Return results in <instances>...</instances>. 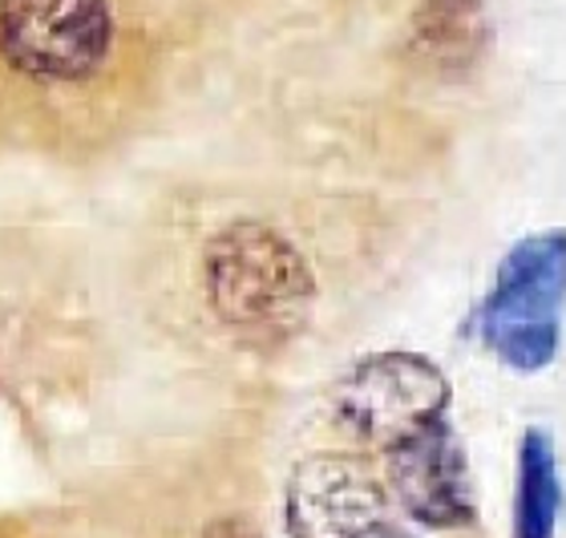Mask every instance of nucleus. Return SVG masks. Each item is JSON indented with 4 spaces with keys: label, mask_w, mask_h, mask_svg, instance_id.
I'll return each mask as SVG.
<instances>
[{
    "label": "nucleus",
    "mask_w": 566,
    "mask_h": 538,
    "mask_svg": "<svg viewBox=\"0 0 566 538\" xmlns=\"http://www.w3.org/2000/svg\"><path fill=\"white\" fill-rule=\"evenodd\" d=\"M316 268L292 235L260 215L227 219L199 256L207 312L243 344H283L316 308Z\"/></svg>",
    "instance_id": "nucleus-1"
},
{
    "label": "nucleus",
    "mask_w": 566,
    "mask_h": 538,
    "mask_svg": "<svg viewBox=\"0 0 566 538\" xmlns=\"http://www.w3.org/2000/svg\"><path fill=\"white\" fill-rule=\"evenodd\" d=\"M566 231H534L510 247L478 308V337L514 373H543L563 344Z\"/></svg>",
    "instance_id": "nucleus-2"
},
{
    "label": "nucleus",
    "mask_w": 566,
    "mask_h": 538,
    "mask_svg": "<svg viewBox=\"0 0 566 538\" xmlns=\"http://www.w3.org/2000/svg\"><path fill=\"white\" fill-rule=\"evenodd\" d=\"M449 410V381L421 352H373L332 389V417L373 449H392Z\"/></svg>",
    "instance_id": "nucleus-3"
},
{
    "label": "nucleus",
    "mask_w": 566,
    "mask_h": 538,
    "mask_svg": "<svg viewBox=\"0 0 566 538\" xmlns=\"http://www.w3.org/2000/svg\"><path fill=\"white\" fill-rule=\"evenodd\" d=\"M109 37L106 0H0V58L36 82H85Z\"/></svg>",
    "instance_id": "nucleus-4"
},
{
    "label": "nucleus",
    "mask_w": 566,
    "mask_h": 538,
    "mask_svg": "<svg viewBox=\"0 0 566 538\" xmlns=\"http://www.w3.org/2000/svg\"><path fill=\"white\" fill-rule=\"evenodd\" d=\"M385 482L353 454H312L292 469L283 523L292 538H356L385 518Z\"/></svg>",
    "instance_id": "nucleus-5"
},
{
    "label": "nucleus",
    "mask_w": 566,
    "mask_h": 538,
    "mask_svg": "<svg viewBox=\"0 0 566 538\" xmlns=\"http://www.w3.org/2000/svg\"><path fill=\"white\" fill-rule=\"evenodd\" d=\"M385 469H389V490L397 494L405 515L417 518L421 527L461 530L478 515L470 490V462L449 417L385 449Z\"/></svg>",
    "instance_id": "nucleus-6"
},
{
    "label": "nucleus",
    "mask_w": 566,
    "mask_h": 538,
    "mask_svg": "<svg viewBox=\"0 0 566 538\" xmlns=\"http://www.w3.org/2000/svg\"><path fill=\"white\" fill-rule=\"evenodd\" d=\"M563 515V469L555 437L526 430L518 445V490H514V538H555Z\"/></svg>",
    "instance_id": "nucleus-7"
},
{
    "label": "nucleus",
    "mask_w": 566,
    "mask_h": 538,
    "mask_svg": "<svg viewBox=\"0 0 566 538\" xmlns=\"http://www.w3.org/2000/svg\"><path fill=\"white\" fill-rule=\"evenodd\" d=\"M356 538H413L409 530H401V527H392L389 518H380V523H373L368 530H360Z\"/></svg>",
    "instance_id": "nucleus-8"
},
{
    "label": "nucleus",
    "mask_w": 566,
    "mask_h": 538,
    "mask_svg": "<svg viewBox=\"0 0 566 538\" xmlns=\"http://www.w3.org/2000/svg\"><path fill=\"white\" fill-rule=\"evenodd\" d=\"M207 538H260L255 530H248L243 523H219V527L207 530Z\"/></svg>",
    "instance_id": "nucleus-9"
}]
</instances>
